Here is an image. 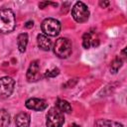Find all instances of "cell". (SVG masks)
Instances as JSON below:
<instances>
[{
	"label": "cell",
	"instance_id": "obj_3",
	"mask_svg": "<svg viewBox=\"0 0 127 127\" xmlns=\"http://www.w3.org/2000/svg\"><path fill=\"white\" fill-rule=\"evenodd\" d=\"M64 122V113L57 106L50 108L47 114V127H62Z\"/></svg>",
	"mask_w": 127,
	"mask_h": 127
},
{
	"label": "cell",
	"instance_id": "obj_18",
	"mask_svg": "<svg viewBox=\"0 0 127 127\" xmlns=\"http://www.w3.org/2000/svg\"><path fill=\"white\" fill-rule=\"evenodd\" d=\"M47 5H55V6H57V3H52V2H41V3H39V7L41 9H43Z\"/></svg>",
	"mask_w": 127,
	"mask_h": 127
},
{
	"label": "cell",
	"instance_id": "obj_7",
	"mask_svg": "<svg viewBox=\"0 0 127 127\" xmlns=\"http://www.w3.org/2000/svg\"><path fill=\"white\" fill-rule=\"evenodd\" d=\"M27 79L28 81H37L40 79L41 75H40V64L39 61H33L30 65L29 68L27 70Z\"/></svg>",
	"mask_w": 127,
	"mask_h": 127
},
{
	"label": "cell",
	"instance_id": "obj_16",
	"mask_svg": "<svg viewBox=\"0 0 127 127\" xmlns=\"http://www.w3.org/2000/svg\"><path fill=\"white\" fill-rule=\"evenodd\" d=\"M122 64H123V60L121 59V57H119V56L116 57V58L112 61V63H111V66H110L111 71H112L113 73L117 72L118 69L122 66Z\"/></svg>",
	"mask_w": 127,
	"mask_h": 127
},
{
	"label": "cell",
	"instance_id": "obj_20",
	"mask_svg": "<svg viewBox=\"0 0 127 127\" xmlns=\"http://www.w3.org/2000/svg\"><path fill=\"white\" fill-rule=\"evenodd\" d=\"M33 25H34V24H33V22H32V21H28V22L26 23V25H25V26H26V28H32V27H33Z\"/></svg>",
	"mask_w": 127,
	"mask_h": 127
},
{
	"label": "cell",
	"instance_id": "obj_5",
	"mask_svg": "<svg viewBox=\"0 0 127 127\" xmlns=\"http://www.w3.org/2000/svg\"><path fill=\"white\" fill-rule=\"evenodd\" d=\"M71 15L74 21L77 23H83L89 18V10L84 3L76 2L71 9Z\"/></svg>",
	"mask_w": 127,
	"mask_h": 127
},
{
	"label": "cell",
	"instance_id": "obj_4",
	"mask_svg": "<svg viewBox=\"0 0 127 127\" xmlns=\"http://www.w3.org/2000/svg\"><path fill=\"white\" fill-rule=\"evenodd\" d=\"M41 28L44 35L56 37L61 32V23L54 18H47L42 22Z\"/></svg>",
	"mask_w": 127,
	"mask_h": 127
},
{
	"label": "cell",
	"instance_id": "obj_17",
	"mask_svg": "<svg viewBox=\"0 0 127 127\" xmlns=\"http://www.w3.org/2000/svg\"><path fill=\"white\" fill-rule=\"evenodd\" d=\"M60 73V69L58 67H54L52 69H49L45 72V76L46 77H56L58 74Z\"/></svg>",
	"mask_w": 127,
	"mask_h": 127
},
{
	"label": "cell",
	"instance_id": "obj_8",
	"mask_svg": "<svg viewBox=\"0 0 127 127\" xmlns=\"http://www.w3.org/2000/svg\"><path fill=\"white\" fill-rule=\"evenodd\" d=\"M25 105L28 109L35 110V111H43L47 108L48 103L46 100L41 98H29L26 101Z\"/></svg>",
	"mask_w": 127,
	"mask_h": 127
},
{
	"label": "cell",
	"instance_id": "obj_19",
	"mask_svg": "<svg viewBox=\"0 0 127 127\" xmlns=\"http://www.w3.org/2000/svg\"><path fill=\"white\" fill-rule=\"evenodd\" d=\"M99 5H100L101 7H103V8H105L106 6L109 5V2H108V1H100V2H99Z\"/></svg>",
	"mask_w": 127,
	"mask_h": 127
},
{
	"label": "cell",
	"instance_id": "obj_9",
	"mask_svg": "<svg viewBox=\"0 0 127 127\" xmlns=\"http://www.w3.org/2000/svg\"><path fill=\"white\" fill-rule=\"evenodd\" d=\"M99 44V39L95 33L87 32L82 37V46L84 49H89L90 47H97Z\"/></svg>",
	"mask_w": 127,
	"mask_h": 127
},
{
	"label": "cell",
	"instance_id": "obj_11",
	"mask_svg": "<svg viewBox=\"0 0 127 127\" xmlns=\"http://www.w3.org/2000/svg\"><path fill=\"white\" fill-rule=\"evenodd\" d=\"M37 43L41 50L43 51H50L52 47V41L48 38V36L44 34H39L37 36Z\"/></svg>",
	"mask_w": 127,
	"mask_h": 127
},
{
	"label": "cell",
	"instance_id": "obj_1",
	"mask_svg": "<svg viewBox=\"0 0 127 127\" xmlns=\"http://www.w3.org/2000/svg\"><path fill=\"white\" fill-rule=\"evenodd\" d=\"M16 18L12 10L2 9L0 10V33H10L15 29Z\"/></svg>",
	"mask_w": 127,
	"mask_h": 127
},
{
	"label": "cell",
	"instance_id": "obj_12",
	"mask_svg": "<svg viewBox=\"0 0 127 127\" xmlns=\"http://www.w3.org/2000/svg\"><path fill=\"white\" fill-rule=\"evenodd\" d=\"M27 44H28V35L26 33L20 34L17 38V46H18V50L21 53H24L26 51Z\"/></svg>",
	"mask_w": 127,
	"mask_h": 127
},
{
	"label": "cell",
	"instance_id": "obj_21",
	"mask_svg": "<svg viewBox=\"0 0 127 127\" xmlns=\"http://www.w3.org/2000/svg\"><path fill=\"white\" fill-rule=\"evenodd\" d=\"M70 127H79V126H78V125H76V124H72Z\"/></svg>",
	"mask_w": 127,
	"mask_h": 127
},
{
	"label": "cell",
	"instance_id": "obj_15",
	"mask_svg": "<svg viewBox=\"0 0 127 127\" xmlns=\"http://www.w3.org/2000/svg\"><path fill=\"white\" fill-rule=\"evenodd\" d=\"M10 125V114L5 109H0V127H8Z\"/></svg>",
	"mask_w": 127,
	"mask_h": 127
},
{
	"label": "cell",
	"instance_id": "obj_14",
	"mask_svg": "<svg viewBox=\"0 0 127 127\" xmlns=\"http://www.w3.org/2000/svg\"><path fill=\"white\" fill-rule=\"evenodd\" d=\"M57 107L63 113H70L72 110L70 104L66 100H64V99H58L57 100Z\"/></svg>",
	"mask_w": 127,
	"mask_h": 127
},
{
	"label": "cell",
	"instance_id": "obj_10",
	"mask_svg": "<svg viewBox=\"0 0 127 127\" xmlns=\"http://www.w3.org/2000/svg\"><path fill=\"white\" fill-rule=\"evenodd\" d=\"M30 121V115L26 112H20L15 116V124L17 127H29Z\"/></svg>",
	"mask_w": 127,
	"mask_h": 127
},
{
	"label": "cell",
	"instance_id": "obj_13",
	"mask_svg": "<svg viewBox=\"0 0 127 127\" xmlns=\"http://www.w3.org/2000/svg\"><path fill=\"white\" fill-rule=\"evenodd\" d=\"M96 127H123L122 124L114 121H110L107 119H99L95 123Z\"/></svg>",
	"mask_w": 127,
	"mask_h": 127
},
{
	"label": "cell",
	"instance_id": "obj_2",
	"mask_svg": "<svg viewBox=\"0 0 127 127\" xmlns=\"http://www.w3.org/2000/svg\"><path fill=\"white\" fill-rule=\"evenodd\" d=\"M72 45L67 38H60L56 41L54 46V53L61 59H65L71 54Z\"/></svg>",
	"mask_w": 127,
	"mask_h": 127
},
{
	"label": "cell",
	"instance_id": "obj_6",
	"mask_svg": "<svg viewBox=\"0 0 127 127\" xmlns=\"http://www.w3.org/2000/svg\"><path fill=\"white\" fill-rule=\"evenodd\" d=\"M15 86V81L10 76H4L0 78V98L9 97Z\"/></svg>",
	"mask_w": 127,
	"mask_h": 127
}]
</instances>
